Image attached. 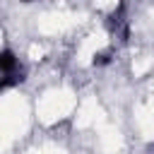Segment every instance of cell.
<instances>
[{"instance_id":"1","label":"cell","mask_w":154,"mask_h":154,"mask_svg":"<svg viewBox=\"0 0 154 154\" xmlns=\"http://www.w3.org/2000/svg\"><path fill=\"white\" fill-rule=\"evenodd\" d=\"M106 29L113 38H118V43H128L130 38V19H128V7L125 2H120L108 17H106Z\"/></svg>"},{"instance_id":"2","label":"cell","mask_w":154,"mask_h":154,"mask_svg":"<svg viewBox=\"0 0 154 154\" xmlns=\"http://www.w3.org/2000/svg\"><path fill=\"white\" fill-rule=\"evenodd\" d=\"M22 67H19V60H17V55L10 51V48H2L0 51V75H14V72H19Z\"/></svg>"},{"instance_id":"3","label":"cell","mask_w":154,"mask_h":154,"mask_svg":"<svg viewBox=\"0 0 154 154\" xmlns=\"http://www.w3.org/2000/svg\"><path fill=\"white\" fill-rule=\"evenodd\" d=\"M26 77H24V70H19V72H14V75H0V94L5 91V89H12V87H17V84H22Z\"/></svg>"},{"instance_id":"4","label":"cell","mask_w":154,"mask_h":154,"mask_svg":"<svg viewBox=\"0 0 154 154\" xmlns=\"http://www.w3.org/2000/svg\"><path fill=\"white\" fill-rule=\"evenodd\" d=\"M111 63H113V51H101V53L94 55V65L96 67H106Z\"/></svg>"},{"instance_id":"5","label":"cell","mask_w":154,"mask_h":154,"mask_svg":"<svg viewBox=\"0 0 154 154\" xmlns=\"http://www.w3.org/2000/svg\"><path fill=\"white\" fill-rule=\"evenodd\" d=\"M22 2H34V0H22Z\"/></svg>"}]
</instances>
